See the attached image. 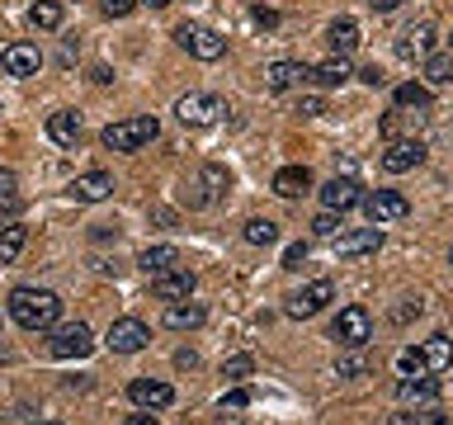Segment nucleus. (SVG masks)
Instances as JSON below:
<instances>
[{
  "instance_id": "79ce46f5",
  "label": "nucleus",
  "mask_w": 453,
  "mask_h": 425,
  "mask_svg": "<svg viewBox=\"0 0 453 425\" xmlns=\"http://www.w3.org/2000/svg\"><path fill=\"white\" fill-rule=\"evenodd\" d=\"M335 374H340V378H364V374H368V364H364V359H340V364H335Z\"/></svg>"
},
{
  "instance_id": "603ef678",
  "label": "nucleus",
  "mask_w": 453,
  "mask_h": 425,
  "mask_svg": "<svg viewBox=\"0 0 453 425\" xmlns=\"http://www.w3.org/2000/svg\"><path fill=\"white\" fill-rule=\"evenodd\" d=\"M449 260H453V255H449Z\"/></svg>"
},
{
  "instance_id": "72a5a7b5",
  "label": "nucleus",
  "mask_w": 453,
  "mask_h": 425,
  "mask_svg": "<svg viewBox=\"0 0 453 425\" xmlns=\"http://www.w3.org/2000/svg\"><path fill=\"white\" fill-rule=\"evenodd\" d=\"M392 425H449L444 416H439L434 406H425V411H396Z\"/></svg>"
},
{
  "instance_id": "f03ea898",
  "label": "nucleus",
  "mask_w": 453,
  "mask_h": 425,
  "mask_svg": "<svg viewBox=\"0 0 453 425\" xmlns=\"http://www.w3.org/2000/svg\"><path fill=\"white\" fill-rule=\"evenodd\" d=\"M161 137V123H156V113H137V119H119L109 123L104 133H99V142H104L109 151H137L147 147V142Z\"/></svg>"
},
{
  "instance_id": "dca6fc26",
  "label": "nucleus",
  "mask_w": 453,
  "mask_h": 425,
  "mask_svg": "<svg viewBox=\"0 0 453 425\" xmlns=\"http://www.w3.org/2000/svg\"><path fill=\"white\" fill-rule=\"evenodd\" d=\"M109 194H113L109 170H85V175L71 180V198H76V204H104Z\"/></svg>"
},
{
  "instance_id": "c756f323",
  "label": "nucleus",
  "mask_w": 453,
  "mask_h": 425,
  "mask_svg": "<svg viewBox=\"0 0 453 425\" xmlns=\"http://www.w3.org/2000/svg\"><path fill=\"white\" fill-rule=\"evenodd\" d=\"M241 236H246L250 246H274V241H279V227L269 222V218H250L246 227H241Z\"/></svg>"
},
{
  "instance_id": "a878e982",
  "label": "nucleus",
  "mask_w": 453,
  "mask_h": 425,
  "mask_svg": "<svg viewBox=\"0 0 453 425\" xmlns=\"http://www.w3.org/2000/svg\"><path fill=\"white\" fill-rule=\"evenodd\" d=\"M420 359H425V374H444V368L453 364V340L449 336H430L425 350H420Z\"/></svg>"
},
{
  "instance_id": "4be33fe9",
  "label": "nucleus",
  "mask_w": 453,
  "mask_h": 425,
  "mask_svg": "<svg viewBox=\"0 0 453 425\" xmlns=\"http://www.w3.org/2000/svg\"><path fill=\"white\" fill-rule=\"evenodd\" d=\"M326 42H331V57H349L354 48H359V24L349 19H331V28H326Z\"/></svg>"
},
{
  "instance_id": "6ab92c4d",
  "label": "nucleus",
  "mask_w": 453,
  "mask_h": 425,
  "mask_svg": "<svg viewBox=\"0 0 453 425\" xmlns=\"http://www.w3.org/2000/svg\"><path fill=\"white\" fill-rule=\"evenodd\" d=\"M151 293L161 298V303H184V298L194 293V274H189L184 265L170 269V274H156V279H151Z\"/></svg>"
},
{
  "instance_id": "f3484780",
  "label": "nucleus",
  "mask_w": 453,
  "mask_h": 425,
  "mask_svg": "<svg viewBox=\"0 0 453 425\" xmlns=\"http://www.w3.org/2000/svg\"><path fill=\"white\" fill-rule=\"evenodd\" d=\"M0 66H5V76H38L42 52L34 48V42H10V48L0 52Z\"/></svg>"
},
{
  "instance_id": "5701e85b",
  "label": "nucleus",
  "mask_w": 453,
  "mask_h": 425,
  "mask_svg": "<svg viewBox=\"0 0 453 425\" xmlns=\"http://www.w3.org/2000/svg\"><path fill=\"white\" fill-rule=\"evenodd\" d=\"M354 76L349 57H326L321 66H311V85H321V90H335V85H345Z\"/></svg>"
},
{
  "instance_id": "09e8293b",
  "label": "nucleus",
  "mask_w": 453,
  "mask_h": 425,
  "mask_svg": "<svg viewBox=\"0 0 453 425\" xmlns=\"http://www.w3.org/2000/svg\"><path fill=\"white\" fill-rule=\"evenodd\" d=\"M255 24L269 28V24H279V14H274V10H255Z\"/></svg>"
},
{
  "instance_id": "de8ad7c7",
  "label": "nucleus",
  "mask_w": 453,
  "mask_h": 425,
  "mask_svg": "<svg viewBox=\"0 0 453 425\" xmlns=\"http://www.w3.org/2000/svg\"><path fill=\"white\" fill-rule=\"evenodd\" d=\"M368 5H373V10H378V14H392V10H396V5H402V0H368Z\"/></svg>"
},
{
  "instance_id": "412c9836",
  "label": "nucleus",
  "mask_w": 453,
  "mask_h": 425,
  "mask_svg": "<svg viewBox=\"0 0 453 425\" xmlns=\"http://www.w3.org/2000/svg\"><path fill=\"white\" fill-rule=\"evenodd\" d=\"M137 265L156 279V274H170V269H180L184 255H180V246H147V251L137 255Z\"/></svg>"
},
{
  "instance_id": "f8f14e48",
  "label": "nucleus",
  "mask_w": 453,
  "mask_h": 425,
  "mask_svg": "<svg viewBox=\"0 0 453 425\" xmlns=\"http://www.w3.org/2000/svg\"><path fill=\"white\" fill-rule=\"evenodd\" d=\"M425 161V142L420 137H396L388 151H382V170L388 175H406V170H416Z\"/></svg>"
},
{
  "instance_id": "1a4fd4ad",
  "label": "nucleus",
  "mask_w": 453,
  "mask_h": 425,
  "mask_svg": "<svg viewBox=\"0 0 453 425\" xmlns=\"http://www.w3.org/2000/svg\"><path fill=\"white\" fill-rule=\"evenodd\" d=\"M147 340H151L147 321H137V317H119V321L109 326L104 345H109L113 354H137V350H147Z\"/></svg>"
},
{
  "instance_id": "6e6552de",
  "label": "nucleus",
  "mask_w": 453,
  "mask_h": 425,
  "mask_svg": "<svg viewBox=\"0 0 453 425\" xmlns=\"http://www.w3.org/2000/svg\"><path fill=\"white\" fill-rule=\"evenodd\" d=\"M189 189H198V194H189V204L194 208H203V204H218V198L232 189V170L226 166H218V161H208L203 170H198V180L189 184Z\"/></svg>"
},
{
  "instance_id": "49530a36",
  "label": "nucleus",
  "mask_w": 453,
  "mask_h": 425,
  "mask_svg": "<svg viewBox=\"0 0 453 425\" xmlns=\"http://www.w3.org/2000/svg\"><path fill=\"white\" fill-rule=\"evenodd\" d=\"M123 425H161V421H156V416H151V411H142V416H127Z\"/></svg>"
},
{
  "instance_id": "39448f33",
  "label": "nucleus",
  "mask_w": 453,
  "mask_h": 425,
  "mask_svg": "<svg viewBox=\"0 0 453 425\" xmlns=\"http://www.w3.org/2000/svg\"><path fill=\"white\" fill-rule=\"evenodd\" d=\"M175 38H180V48L189 57H198V62H218V57L226 52V38L218 34V28H208V24H189V19H184L175 28Z\"/></svg>"
},
{
  "instance_id": "4c0bfd02",
  "label": "nucleus",
  "mask_w": 453,
  "mask_h": 425,
  "mask_svg": "<svg viewBox=\"0 0 453 425\" xmlns=\"http://www.w3.org/2000/svg\"><path fill=\"white\" fill-rule=\"evenodd\" d=\"M297 113H303V119H321V113H326V99H321V95L297 99Z\"/></svg>"
},
{
  "instance_id": "4468645a",
  "label": "nucleus",
  "mask_w": 453,
  "mask_h": 425,
  "mask_svg": "<svg viewBox=\"0 0 453 425\" xmlns=\"http://www.w3.org/2000/svg\"><path fill=\"white\" fill-rule=\"evenodd\" d=\"M127 397H133L142 411H161V406L175 402V388L161 382V378H133V382H127Z\"/></svg>"
},
{
  "instance_id": "7c9ffc66",
  "label": "nucleus",
  "mask_w": 453,
  "mask_h": 425,
  "mask_svg": "<svg viewBox=\"0 0 453 425\" xmlns=\"http://www.w3.org/2000/svg\"><path fill=\"white\" fill-rule=\"evenodd\" d=\"M24 241H28V232H24V227H19V222H10V227H5V232H0V265H10V260H14V255H19V251H24Z\"/></svg>"
},
{
  "instance_id": "a19ab883",
  "label": "nucleus",
  "mask_w": 453,
  "mask_h": 425,
  "mask_svg": "<svg viewBox=\"0 0 453 425\" xmlns=\"http://www.w3.org/2000/svg\"><path fill=\"white\" fill-rule=\"evenodd\" d=\"M241 406H250V388H232L222 397V411H241Z\"/></svg>"
},
{
  "instance_id": "37998d69",
  "label": "nucleus",
  "mask_w": 453,
  "mask_h": 425,
  "mask_svg": "<svg viewBox=\"0 0 453 425\" xmlns=\"http://www.w3.org/2000/svg\"><path fill=\"white\" fill-rule=\"evenodd\" d=\"M354 76H359L364 85H373V90H378V85H388V76H382L378 66H364V71H354Z\"/></svg>"
},
{
  "instance_id": "9d476101",
  "label": "nucleus",
  "mask_w": 453,
  "mask_h": 425,
  "mask_svg": "<svg viewBox=\"0 0 453 425\" xmlns=\"http://www.w3.org/2000/svg\"><path fill=\"white\" fill-rule=\"evenodd\" d=\"M326 303H335V283L331 279H317V283H307L303 293L288 298V317L293 321H307V317H317Z\"/></svg>"
},
{
  "instance_id": "a211bd4d",
  "label": "nucleus",
  "mask_w": 453,
  "mask_h": 425,
  "mask_svg": "<svg viewBox=\"0 0 453 425\" xmlns=\"http://www.w3.org/2000/svg\"><path fill=\"white\" fill-rule=\"evenodd\" d=\"M311 81V66L307 62H269L265 66V85L269 90H297V85Z\"/></svg>"
},
{
  "instance_id": "473e14b6",
  "label": "nucleus",
  "mask_w": 453,
  "mask_h": 425,
  "mask_svg": "<svg viewBox=\"0 0 453 425\" xmlns=\"http://www.w3.org/2000/svg\"><path fill=\"white\" fill-rule=\"evenodd\" d=\"M0 212H19V175L0 166Z\"/></svg>"
},
{
  "instance_id": "e433bc0d",
  "label": "nucleus",
  "mask_w": 453,
  "mask_h": 425,
  "mask_svg": "<svg viewBox=\"0 0 453 425\" xmlns=\"http://www.w3.org/2000/svg\"><path fill=\"white\" fill-rule=\"evenodd\" d=\"M340 232V212H321L317 222H311V236H321V241H331Z\"/></svg>"
},
{
  "instance_id": "bb28decb",
  "label": "nucleus",
  "mask_w": 453,
  "mask_h": 425,
  "mask_svg": "<svg viewBox=\"0 0 453 425\" xmlns=\"http://www.w3.org/2000/svg\"><path fill=\"white\" fill-rule=\"evenodd\" d=\"M392 99H396V109L425 113V109L434 104V90H430V85H420V81H406V85H396V90H392Z\"/></svg>"
},
{
  "instance_id": "aec40b11",
  "label": "nucleus",
  "mask_w": 453,
  "mask_h": 425,
  "mask_svg": "<svg viewBox=\"0 0 453 425\" xmlns=\"http://www.w3.org/2000/svg\"><path fill=\"white\" fill-rule=\"evenodd\" d=\"M396 397H402V406H434L439 402V382L425 378V374L402 378V382H396Z\"/></svg>"
},
{
  "instance_id": "2eb2a0df",
  "label": "nucleus",
  "mask_w": 453,
  "mask_h": 425,
  "mask_svg": "<svg viewBox=\"0 0 453 425\" xmlns=\"http://www.w3.org/2000/svg\"><path fill=\"white\" fill-rule=\"evenodd\" d=\"M359 198H364L359 180H349V175L340 180V175H335V180L321 189V208H326V212H340V218H345L349 208H359Z\"/></svg>"
},
{
  "instance_id": "cd10ccee",
  "label": "nucleus",
  "mask_w": 453,
  "mask_h": 425,
  "mask_svg": "<svg viewBox=\"0 0 453 425\" xmlns=\"http://www.w3.org/2000/svg\"><path fill=\"white\" fill-rule=\"evenodd\" d=\"M165 326H175V331H194V326H203V307L189 303V298H184V303H170L165 307Z\"/></svg>"
},
{
  "instance_id": "f257e3e1",
  "label": "nucleus",
  "mask_w": 453,
  "mask_h": 425,
  "mask_svg": "<svg viewBox=\"0 0 453 425\" xmlns=\"http://www.w3.org/2000/svg\"><path fill=\"white\" fill-rule=\"evenodd\" d=\"M10 317L24 326V331H52L57 317H62V298L52 289H14L10 293Z\"/></svg>"
},
{
  "instance_id": "ddd939ff",
  "label": "nucleus",
  "mask_w": 453,
  "mask_h": 425,
  "mask_svg": "<svg viewBox=\"0 0 453 425\" xmlns=\"http://www.w3.org/2000/svg\"><path fill=\"white\" fill-rule=\"evenodd\" d=\"M340 260H364V255H378L382 251V227H359V232H345V236H331Z\"/></svg>"
},
{
  "instance_id": "0eeeda50",
  "label": "nucleus",
  "mask_w": 453,
  "mask_h": 425,
  "mask_svg": "<svg viewBox=\"0 0 453 425\" xmlns=\"http://www.w3.org/2000/svg\"><path fill=\"white\" fill-rule=\"evenodd\" d=\"M359 208L368 212V222H373V227H382V222H402L406 212H411L406 194H396V189H373V194H364Z\"/></svg>"
},
{
  "instance_id": "2f4dec72",
  "label": "nucleus",
  "mask_w": 453,
  "mask_h": 425,
  "mask_svg": "<svg viewBox=\"0 0 453 425\" xmlns=\"http://www.w3.org/2000/svg\"><path fill=\"white\" fill-rule=\"evenodd\" d=\"M28 24L34 28H62V5H57V0H38V5L28 10Z\"/></svg>"
},
{
  "instance_id": "c03bdc74",
  "label": "nucleus",
  "mask_w": 453,
  "mask_h": 425,
  "mask_svg": "<svg viewBox=\"0 0 453 425\" xmlns=\"http://www.w3.org/2000/svg\"><path fill=\"white\" fill-rule=\"evenodd\" d=\"M90 81H95V85H109L113 71H109V66H90Z\"/></svg>"
},
{
  "instance_id": "f704fd0d",
  "label": "nucleus",
  "mask_w": 453,
  "mask_h": 425,
  "mask_svg": "<svg viewBox=\"0 0 453 425\" xmlns=\"http://www.w3.org/2000/svg\"><path fill=\"white\" fill-rule=\"evenodd\" d=\"M250 374H255V359H250V354H232V359L222 364V378H232V382L250 378Z\"/></svg>"
},
{
  "instance_id": "c9c22d12",
  "label": "nucleus",
  "mask_w": 453,
  "mask_h": 425,
  "mask_svg": "<svg viewBox=\"0 0 453 425\" xmlns=\"http://www.w3.org/2000/svg\"><path fill=\"white\" fill-rule=\"evenodd\" d=\"M396 374H402V378H416V374H425L420 350H402V354H396Z\"/></svg>"
},
{
  "instance_id": "b1692460",
  "label": "nucleus",
  "mask_w": 453,
  "mask_h": 425,
  "mask_svg": "<svg viewBox=\"0 0 453 425\" xmlns=\"http://www.w3.org/2000/svg\"><path fill=\"white\" fill-rule=\"evenodd\" d=\"M311 189V170L307 166H283L274 175V194L279 198H303Z\"/></svg>"
},
{
  "instance_id": "a18cd8bd",
  "label": "nucleus",
  "mask_w": 453,
  "mask_h": 425,
  "mask_svg": "<svg viewBox=\"0 0 453 425\" xmlns=\"http://www.w3.org/2000/svg\"><path fill=\"white\" fill-rule=\"evenodd\" d=\"M175 364H180V368H194V364H198V354H194V350H180V354H175Z\"/></svg>"
},
{
  "instance_id": "393cba45",
  "label": "nucleus",
  "mask_w": 453,
  "mask_h": 425,
  "mask_svg": "<svg viewBox=\"0 0 453 425\" xmlns=\"http://www.w3.org/2000/svg\"><path fill=\"white\" fill-rule=\"evenodd\" d=\"M48 137L57 142V147H76V142H81V119L71 109L48 113Z\"/></svg>"
},
{
  "instance_id": "3c124183",
  "label": "nucleus",
  "mask_w": 453,
  "mask_h": 425,
  "mask_svg": "<svg viewBox=\"0 0 453 425\" xmlns=\"http://www.w3.org/2000/svg\"><path fill=\"white\" fill-rule=\"evenodd\" d=\"M151 5H170V0H151Z\"/></svg>"
},
{
  "instance_id": "58836bf2",
  "label": "nucleus",
  "mask_w": 453,
  "mask_h": 425,
  "mask_svg": "<svg viewBox=\"0 0 453 425\" xmlns=\"http://www.w3.org/2000/svg\"><path fill=\"white\" fill-rule=\"evenodd\" d=\"M303 260H307V241H293V246L283 251V269H303Z\"/></svg>"
},
{
  "instance_id": "9b49d317",
  "label": "nucleus",
  "mask_w": 453,
  "mask_h": 425,
  "mask_svg": "<svg viewBox=\"0 0 453 425\" xmlns=\"http://www.w3.org/2000/svg\"><path fill=\"white\" fill-rule=\"evenodd\" d=\"M434 42H439L434 24H430V19H420V24H411L406 34L396 38V57H402V62H425V57L434 52Z\"/></svg>"
},
{
  "instance_id": "20e7f679",
  "label": "nucleus",
  "mask_w": 453,
  "mask_h": 425,
  "mask_svg": "<svg viewBox=\"0 0 453 425\" xmlns=\"http://www.w3.org/2000/svg\"><path fill=\"white\" fill-rule=\"evenodd\" d=\"M95 350V331L85 321H66V326H52V340H48V354L52 359H85Z\"/></svg>"
},
{
  "instance_id": "7ed1b4c3",
  "label": "nucleus",
  "mask_w": 453,
  "mask_h": 425,
  "mask_svg": "<svg viewBox=\"0 0 453 425\" xmlns=\"http://www.w3.org/2000/svg\"><path fill=\"white\" fill-rule=\"evenodd\" d=\"M175 113H180L184 128H212V123L226 119V99H222V95L194 90V95H180V99H175Z\"/></svg>"
},
{
  "instance_id": "ea45409f",
  "label": "nucleus",
  "mask_w": 453,
  "mask_h": 425,
  "mask_svg": "<svg viewBox=\"0 0 453 425\" xmlns=\"http://www.w3.org/2000/svg\"><path fill=\"white\" fill-rule=\"evenodd\" d=\"M99 5H104L109 19H123V14H133V10H137V0H99Z\"/></svg>"
},
{
  "instance_id": "423d86ee",
  "label": "nucleus",
  "mask_w": 453,
  "mask_h": 425,
  "mask_svg": "<svg viewBox=\"0 0 453 425\" xmlns=\"http://www.w3.org/2000/svg\"><path fill=\"white\" fill-rule=\"evenodd\" d=\"M331 340H340L345 350H364L373 340V317L368 307H340V317L331 321Z\"/></svg>"
},
{
  "instance_id": "c85d7f7f",
  "label": "nucleus",
  "mask_w": 453,
  "mask_h": 425,
  "mask_svg": "<svg viewBox=\"0 0 453 425\" xmlns=\"http://www.w3.org/2000/svg\"><path fill=\"white\" fill-rule=\"evenodd\" d=\"M425 85H453V57L449 52H430L425 57Z\"/></svg>"
},
{
  "instance_id": "8fccbe9b",
  "label": "nucleus",
  "mask_w": 453,
  "mask_h": 425,
  "mask_svg": "<svg viewBox=\"0 0 453 425\" xmlns=\"http://www.w3.org/2000/svg\"><path fill=\"white\" fill-rule=\"evenodd\" d=\"M34 425H62V421H34Z\"/></svg>"
}]
</instances>
